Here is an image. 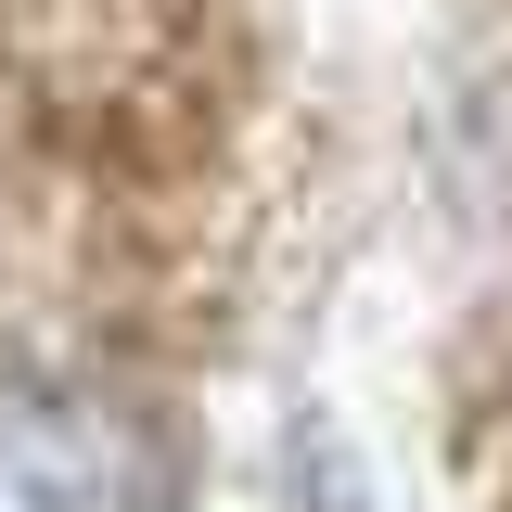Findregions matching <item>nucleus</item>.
<instances>
[{"label":"nucleus","mask_w":512,"mask_h":512,"mask_svg":"<svg viewBox=\"0 0 512 512\" xmlns=\"http://www.w3.org/2000/svg\"><path fill=\"white\" fill-rule=\"evenodd\" d=\"M167 436L116 384H0V512H154Z\"/></svg>","instance_id":"obj_1"},{"label":"nucleus","mask_w":512,"mask_h":512,"mask_svg":"<svg viewBox=\"0 0 512 512\" xmlns=\"http://www.w3.org/2000/svg\"><path fill=\"white\" fill-rule=\"evenodd\" d=\"M295 512H372V474L346 461V436H333V423H308V436H295Z\"/></svg>","instance_id":"obj_2"}]
</instances>
